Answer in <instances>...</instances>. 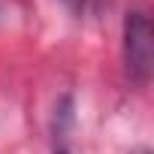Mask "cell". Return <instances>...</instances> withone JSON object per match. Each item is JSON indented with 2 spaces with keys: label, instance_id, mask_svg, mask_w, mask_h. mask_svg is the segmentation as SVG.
<instances>
[{
  "label": "cell",
  "instance_id": "1",
  "mask_svg": "<svg viewBox=\"0 0 154 154\" xmlns=\"http://www.w3.org/2000/svg\"><path fill=\"white\" fill-rule=\"evenodd\" d=\"M121 57H124L127 79L133 85L145 88L151 79V66H154V30H151V15L145 6H133L124 15Z\"/></svg>",
  "mask_w": 154,
  "mask_h": 154
},
{
  "label": "cell",
  "instance_id": "2",
  "mask_svg": "<svg viewBox=\"0 0 154 154\" xmlns=\"http://www.w3.org/2000/svg\"><path fill=\"white\" fill-rule=\"evenodd\" d=\"M63 3H66L75 15H88V12H94V9L100 6V0H63Z\"/></svg>",
  "mask_w": 154,
  "mask_h": 154
},
{
  "label": "cell",
  "instance_id": "3",
  "mask_svg": "<svg viewBox=\"0 0 154 154\" xmlns=\"http://www.w3.org/2000/svg\"><path fill=\"white\" fill-rule=\"evenodd\" d=\"M130 154H151L148 148H136V151H130Z\"/></svg>",
  "mask_w": 154,
  "mask_h": 154
},
{
  "label": "cell",
  "instance_id": "4",
  "mask_svg": "<svg viewBox=\"0 0 154 154\" xmlns=\"http://www.w3.org/2000/svg\"><path fill=\"white\" fill-rule=\"evenodd\" d=\"M54 154H69V151H66V148H57V151H54Z\"/></svg>",
  "mask_w": 154,
  "mask_h": 154
}]
</instances>
